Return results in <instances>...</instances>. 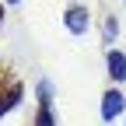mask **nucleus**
Returning a JSON list of instances; mask_svg holds the SVG:
<instances>
[{"mask_svg": "<svg viewBox=\"0 0 126 126\" xmlns=\"http://www.w3.org/2000/svg\"><path fill=\"white\" fill-rule=\"evenodd\" d=\"M105 74L112 84H126V53L123 49H105Z\"/></svg>", "mask_w": 126, "mask_h": 126, "instance_id": "7ed1b4c3", "label": "nucleus"}, {"mask_svg": "<svg viewBox=\"0 0 126 126\" xmlns=\"http://www.w3.org/2000/svg\"><path fill=\"white\" fill-rule=\"evenodd\" d=\"M116 39H119V18H116V14H109V18L102 21V42L112 46Z\"/></svg>", "mask_w": 126, "mask_h": 126, "instance_id": "20e7f679", "label": "nucleus"}, {"mask_svg": "<svg viewBox=\"0 0 126 126\" xmlns=\"http://www.w3.org/2000/svg\"><path fill=\"white\" fill-rule=\"evenodd\" d=\"M32 126H56L53 105H35V119H32Z\"/></svg>", "mask_w": 126, "mask_h": 126, "instance_id": "423d86ee", "label": "nucleus"}, {"mask_svg": "<svg viewBox=\"0 0 126 126\" xmlns=\"http://www.w3.org/2000/svg\"><path fill=\"white\" fill-rule=\"evenodd\" d=\"M7 4H21V0H7Z\"/></svg>", "mask_w": 126, "mask_h": 126, "instance_id": "0eeeda50", "label": "nucleus"}, {"mask_svg": "<svg viewBox=\"0 0 126 126\" xmlns=\"http://www.w3.org/2000/svg\"><path fill=\"white\" fill-rule=\"evenodd\" d=\"M0 21H4V7H0Z\"/></svg>", "mask_w": 126, "mask_h": 126, "instance_id": "6e6552de", "label": "nucleus"}, {"mask_svg": "<svg viewBox=\"0 0 126 126\" xmlns=\"http://www.w3.org/2000/svg\"><path fill=\"white\" fill-rule=\"evenodd\" d=\"M35 102H39V105H53V81H49V77H39V84H35Z\"/></svg>", "mask_w": 126, "mask_h": 126, "instance_id": "39448f33", "label": "nucleus"}, {"mask_svg": "<svg viewBox=\"0 0 126 126\" xmlns=\"http://www.w3.org/2000/svg\"><path fill=\"white\" fill-rule=\"evenodd\" d=\"M63 28L70 32V35H88V28H91V11L84 4H70L67 11H63Z\"/></svg>", "mask_w": 126, "mask_h": 126, "instance_id": "f03ea898", "label": "nucleus"}, {"mask_svg": "<svg viewBox=\"0 0 126 126\" xmlns=\"http://www.w3.org/2000/svg\"><path fill=\"white\" fill-rule=\"evenodd\" d=\"M98 116H102V123H116V119H123V116H126V94L119 91V84H109V88L102 91Z\"/></svg>", "mask_w": 126, "mask_h": 126, "instance_id": "f257e3e1", "label": "nucleus"}, {"mask_svg": "<svg viewBox=\"0 0 126 126\" xmlns=\"http://www.w3.org/2000/svg\"><path fill=\"white\" fill-rule=\"evenodd\" d=\"M123 126H126V123H123Z\"/></svg>", "mask_w": 126, "mask_h": 126, "instance_id": "1a4fd4ad", "label": "nucleus"}]
</instances>
